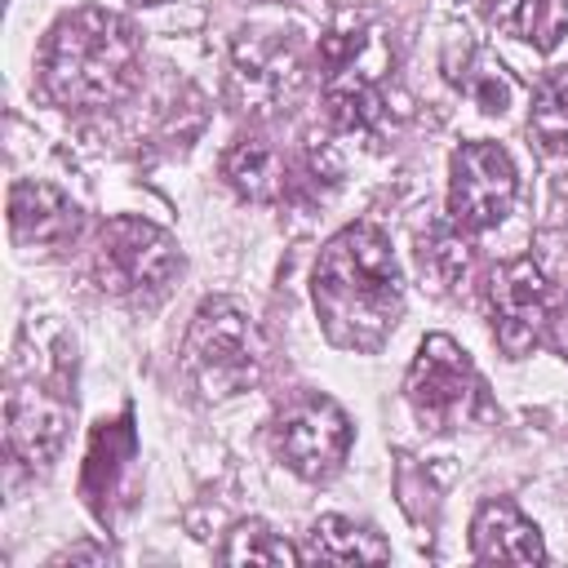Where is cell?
<instances>
[{"mask_svg":"<svg viewBox=\"0 0 568 568\" xmlns=\"http://www.w3.org/2000/svg\"><path fill=\"white\" fill-rule=\"evenodd\" d=\"M311 297L328 342L346 351H377L404 311V284L386 235L368 222L337 231L320 248Z\"/></svg>","mask_w":568,"mask_h":568,"instance_id":"1","label":"cell"},{"mask_svg":"<svg viewBox=\"0 0 568 568\" xmlns=\"http://www.w3.org/2000/svg\"><path fill=\"white\" fill-rule=\"evenodd\" d=\"M138 62H142V40L133 22L115 9L84 4L53 22L40 53V80L58 106L102 111L133 93Z\"/></svg>","mask_w":568,"mask_h":568,"instance_id":"2","label":"cell"},{"mask_svg":"<svg viewBox=\"0 0 568 568\" xmlns=\"http://www.w3.org/2000/svg\"><path fill=\"white\" fill-rule=\"evenodd\" d=\"M182 359L204 399H231L257 386L266 368V337L244 306L231 297H209L191 315Z\"/></svg>","mask_w":568,"mask_h":568,"instance_id":"3","label":"cell"},{"mask_svg":"<svg viewBox=\"0 0 568 568\" xmlns=\"http://www.w3.org/2000/svg\"><path fill=\"white\" fill-rule=\"evenodd\" d=\"M182 257L169 231L146 217H111L98 231L93 248V280L102 293L124 302H155L178 280Z\"/></svg>","mask_w":568,"mask_h":568,"instance_id":"4","label":"cell"},{"mask_svg":"<svg viewBox=\"0 0 568 568\" xmlns=\"http://www.w3.org/2000/svg\"><path fill=\"white\" fill-rule=\"evenodd\" d=\"M404 395H408L417 422L430 430H457L488 413L484 377L448 333L422 337V346L408 364V377H404Z\"/></svg>","mask_w":568,"mask_h":568,"instance_id":"5","label":"cell"},{"mask_svg":"<svg viewBox=\"0 0 568 568\" xmlns=\"http://www.w3.org/2000/svg\"><path fill=\"white\" fill-rule=\"evenodd\" d=\"M271 448L275 457L302 475V479H328L346 448H351V417L337 408V399L306 390L288 399L271 422Z\"/></svg>","mask_w":568,"mask_h":568,"instance_id":"6","label":"cell"},{"mask_svg":"<svg viewBox=\"0 0 568 568\" xmlns=\"http://www.w3.org/2000/svg\"><path fill=\"white\" fill-rule=\"evenodd\" d=\"M519 191L515 160L497 142H462L448 164V217L457 231L497 226Z\"/></svg>","mask_w":568,"mask_h":568,"instance_id":"7","label":"cell"},{"mask_svg":"<svg viewBox=\"0 0 568 568\" xmlns=\"http://www.w3.org/2000/svg\"><path fill=\"white\" fill-rule=\"evenodd\" d=\"M488 311H493V333L506 355L532 351L550 315V284L541 266L532 257H515L497 266L488 280Z\"/></svg>","mask_w":568,"mask_h":568,"instance_id":"8","label":"cell"},{"mask_svg":"<svg viewBox=\"0 0 568 568\" xmlns=\"http://www.w3.org/2000/svg\"><path fill=\"white\" fill-rule=\"evenodd\" d=\"M320 67H324V89H377V80L395 67V53L382 27L342 13L320 36Z\"/></svg>","mask_w":568,"mask_h":568,"instance_id":"9","label":"cell"},{"mask_svg":"<svg viewBox=\"0 0 568 568\" xmlns=\"http://www.w3.org/2000/svg\"><path fill=\"white\" fill-rule=\"evenodd\" d=\"M71 422V404L40 386V382H18L9 395V448L18 462H27L31 470H44L67 435Z\"/></svg>","mask_w":568,"mask_h":568,"instance_id":"10","label":"cell"},{"mask_svg":"<svg viewBox=\"0 0 568 568\" xmlns=\"http://www.w3.org/2000/svg\"><path fill=\"white\" fill-rule=\"evenodd\" d=\"M9 231L27 248H62L80 235V209L49 182H13Z\"/></svg>","mask_w":568,"mask_h":568,"instance_id":"11","label":"cell"},{"mask_svg":"<svg viewBox=\"0 0 568 568\" xmlns=\"http://www.w3.org/2000/svg\"><path fill=\"white\" fill-rule=\"evenodd\" d=\"M235 80L244 84V102L266 111L297 84V53L280 36L240 31L235 40Z\"/></svg>","mask_w":568,"mask_h":568,"instance_id":"12","label":"cell"},{"mask_svg":"<svg viewBox=\"0 0 568 568\" xmlns=\"http://www.w3.org/2000/svg\"><path fill=\"white\" fill-rule=\"evenodd\" d=\"M470 546H475V559H484V564H541L546 559L537 524L524 519L510 501L479 506V515L470 524Z\"/></svg>","mask_w":568,"mask_h":568,"instance_id":"13","label":"cell"},{"mask_svg":"<svg viewBox=\"0 0 568 568\" xmlns=\"http://www.w3.org/2000/svg\"><path fill=\"white\" fill-rule=\"evenodd\" d=\"M222 178L231 182L235 195H244L253 204H271V200L288 195V186H293L284 155L266 138H235V146L222 155Z\"/></svg>","mask_w":568,"mask_h":568,"instance_id":"14","label":"cell"},{"mask_svg":"<svg viewBox=\"0 0 568 568\" xmlns=\"http://www.w3.org/2000/svg\"><path fill=\"white\" fill-rule=\"evenodd\" d=\"M302 559H320V564H382V559H390V546L373 528H364L355 519L324 515V519L311 524Z\"/></svg>","mask_w":568,"mask_h":568,"instance_id":"15","label":"cell"},{"mask_svg":"<svg viewBox=\"0 0 568 568\" xmlns=\"http://www.w3.org/2000/svg\"><path fill=\"white\" fill-rule=\"evenodd\" d=\"M488 22L537 53H550L568 36V0H488Z\"/></svg>","mask_w":568,"mask_h":568,"instance_id":"16","label":"cell"},{"mask_svg":"<svg viewBox=\"0 0 568 568\" xmlns=\"http://www.w3.org/2000/svg\"><path fill=\"white\" fill-rule=\"evenodd\" d=\"M129 462H133V430H129V422H102L93 430L89 462H84V493H89L98 515H106V497H115V475Z\"/></svg>","mask_w":568,"mask_h":568,"instance_id":"17","label":"cell"},{"mask_svg":"<svg viewBox=\"0 0 568 568\" xmlns=\"http://www.w3.org/2000/svg\"><path fill=\"white\" fill-rule=\"evenodd\" d=\"M448 67H453V62H448ZM448 80H453L462 93H470L475 106L488 111V115H501V111L510 106V98H515V84H510L506 67H501L497 58H488L484 49H466L462 67H453Z\"/></svg>","mask_w":568,"mask_h":568,"instance_id":"18","label":"cell"},{"mask_svg":"<svg viewBox=\"0 0 568 568\" xmlns=\"http://www.w3.org/2000/svg\"><path fill=\"white\" fill-rule=\"evenodd\" d=\"M528 129H532V138H537L541 151L568 155V71H555L537 89L532 111H528Z\"/></svg>","mask_w":568,"mask_h":568,"instance_id":"19","label":"cell"},{"mask_svg":"<svg viewBox=\"0 0 568 568\" xmlns=\"http://www.w3.org/2000/svg\"><path fill=\"white\" fill-rule=\"evenodd\" d=\"M222 559L226 564H302V550L280 532H271L266 524H240L226 537Z\"/></svg>","mask_w":568,"mask_h":568,"instance_id":"20","label":"cell"},{"mask_svg":"<svg viewBox=\"0 0 568 568\" xmlns=\"http://www.w3.org/2000/svg\"><path fill=\"white\" fill-rule=\"evenodd\" d=\"M106 564V550H93V546H75V550H67V555H58L53 564Z\"/></svg>","mask_w":568,"mask_h":568,"instance_id":"21","label":"cell"},{"mask_svg":"<svg viewBox=\"0 0 568 568\" xmlns=\"http://www.w3.org/2000/svg\"><path fill=\"white\" fill-rule=\"evenodd\" d=\"M559 346L568 351V311H564V320H559Z\"/></svg>","mask_w":568,"mask_h":568,"instance_id":"22","label":"cell"},{"mask_svg":"<svg viewBox=\"0 0 568 568\" xmlns=\"http://www.w3.org/2000/svg\"><path fill=\"white\" fill-rule=\"evenodd\" d=\"M142 4H160V0H142Z\"/></svg>","mask_w":568,"mask_h":568,"instance_id":"23","label":"cell"}]
</instances>
